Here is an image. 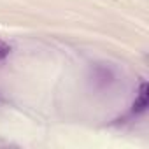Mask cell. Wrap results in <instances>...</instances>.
I'll use <instances>...</instances> for the list:
<instances>
[{
  "label": "cell",
  "mask_w": 149,
  "mask_h": 149,
  "mask_svg": "<svg viewBox=\"0 0 149 149\" xmlns=\"http://www.w3.org/2000/svg\"><path fill=\"white\" fill-rule=\"evenodd\" d=\"M9 53H11V46H9L6 40L0 39V60L7 58V56H9Z\"/></svg>",
  "instance_id": "7a4b0ae2"
},
{
  "label": "cell",
  "mask_w": 149,
  "mask_h": 149,
  "mask_svg": "<svg viewBox=\"0 0 149 149\" xmlns=\"http://www.w3.org/2000/svg\"><path fill=\"white\" fill-rule=\"evenodd\" d=\"M147 107H149V88H147V83H142V84L139 86L137 97H135V100H133L132 112H133V114H142Z\"/></svg>",
  "instance_id": "6da1fadb"
}]
</instances>
